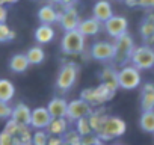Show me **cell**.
I'll return each mask as SVG.
<instances>
[{
	"mask_svg": "<svg viewBox=\"0 0 154 145\" xmlns=\"http://www.w3.org/2000/svg\"><path fill=\"white\" fill-rule=\"evenodd\" d=\"M127 130V124L122 118L118 116H106V119L103 121L101 127L98 128V131L95 133L103 142H109L115 137H119L125 133Z\"/></svg>",
	"mask_w": 154,
	"mask_h": 145,
	"instance_id": "cell-1",
	"label": "cell"
},
{
	"mask_svg": "<svg viewBox=\"0 0 154 145\" xmlns=\"http://www.w3.org/2000/svg\"><path fill=\"white\" fill-rule=\"evenodd\" d=\"M77 76H79V65L75 62L63 63L62 68L59 69V74L56 79V88L60 92L69 91L74 86V83L77 82Z\"/></svg>",
	"mask_w": 154,
	"mask_h": 145,
	"instance_id": "cell-2",
	"label": "cell"
},
{
	"mask_svg": "<svg viewBox=\"0 0 154 145\" xmlns=\"http://www.w3.org/2000/svg\"><path fill=\"white\" fill-rule=\"evenodd\" d=\"M113 47H115L113 60L119 65H127V62H130L133 50H134V41H133L131 35L124 33V35L115 38Z\"/></svg>",
	"mask_w": 154,
	"mask_h": 145,
	"instance_id": "cell-3",
	"label": "cell"
},
{
	"mask_svg": "<svg viewBox=\"0 0 154 145\" xmlns=\"http://www.w3.org/2000/svg\"><path fill=\"white\" fill-rule=\"evenodd\" d=\"M115 92L110 91L106 85L100 83L97 88H85L80 92V98L85 100L91 106H100L106 101H110L113 98Z\"/></svg>",
	"mask_w": 154,
	"mask_h": 145,
	"instance_id": "cell-4",
	"label": "cell"
},
{
	"mask_svg": "<svg viewBox=\"0 0 154 145\" xmlns=\"http://www.w3.org/2000/svg\"><path fill=\"white\" fill-rule=\"evenodd\" d=\"M140 71L131 65V63H127V65H122L121 69L118 71V83H119V88L122 89H136L139 85H140Z\"/></svg>",
	"mask_w": 154,
	"mask_h": 145,
	"instance_id": "cell-5",
	"label": "cell"
},
{
	"mask_svg": "<svg viewBox=\"0 0 154 145\" xmlns=\"http://www.w3.org/2000/svg\"><path fill=\"white\" fill-rule=\"evenodd\" d=\"M60 48L65 54H79L85 50V36L79 30L65 32L60 41Z\"/></svg>",
	"mask_w": 154,
	"mask_h": 145,
	"instance_id": "cell-6",
	"label": "cell"
},
{
	"mask_svg": "<svg viewBox=\"0 0 154 145\" xmlns=\"http://www.w3.org/2000/svg\"><path fill=\"white\" fill-rule=\"evenodd\" d=\"M130 62L139 71H142V69H151V68H154V50L149 45L134 47Z\"/></svg>",
	"mask_w": 154,
	"mask_h": 145,
	"instance_id": "cell-7",
	"label": "cell"
},
{
	"mask_svg": "<svg viewBox=\"0 0 154 145\" xmlns=\"http://www.w3.org/2000/svg\"><path fill=\"white\" fill-rule=\"evenodd\" d=\"M92 113V106L88 104L85 100L82 98H75V100H71L68 103V109H66V119L68 121H79L82 118H86Z\"/></svg>",
	"mask_w": 154,
	"mask_h": 145,
	"instance_id": "cell-8",
	"label": "cell"
},
{
	"mask_svg": "<svg viewBox=\"0 0 154 145\" xmlns=\"http://www.w3.org/2000/svg\"><path fill=\"white\" fill-rule=\"evenodd\" d=\"M127 27H128V21L122 15H113L112 18H109L104 23V30L112 38H118V36L127 33Z\"/></svg>",
	"mask_w": 154,
	"mask_h": 145,
	"instance_id": "cell-9",
	"label": "cell"
},
{
	"mask_svg": "<svg viewBox=\"0 0 154 145\" xmlns=\"http://www.w3.org/2000/svg\"><path fill=\"white\" fill-rule=\"evenodd\" d=\"M91 56L95 60H100V62L113 60V56H115L113 42H107V41H98V42H95L91 47Z\"/></svg>",
	"mask_w": 154,
	"mask_h": 145,
	"instance_id": "cell-10",
	"label": "cell"
},
{
	"mask_svg": "<svg viewBox=\"0 0 154 145\" xmlns=\"http://www.w3.org/2000/svg\"><path fill=\"white\" fill-rule=\"evenodd\" d=\"M80 17H79V12H77V9L72 6V8H66L62 11L60 14V18H59V23L62 26V29L65 32H69V30H77V27H79L80 24Z\"/></svg>",
	"mask_w": 154,
	"mask_h": 145,
	"instance_id": "cell-11",
	"label": "cell"
},
{
	"mask_svg": "<svg viewBox=\"0 0 154 145\" xmlns=\"http://www.w3.org/2000/svg\"><path fill=\"white\" fill-rule=\"evenodd\" d=\"M51 121V115L48 113L47 107H36L32 110V116H30V127L36 128V130H44L48 127Z\"/></svg>",
	"mask_w": 154,
	"mask_h": 145,
	"instance_id": "cell-12",
	"label": "cell"
},
{
	"mask_svg": "<svg viewBox=\"0 0 154 145\" xmlns=\"http://www.w3.org/2000/svg\"><path fill=\"white\" fill-rule=\"evenodd\" d=\"M92 14H94V18L98 20L100 23H106L109 18H112L115 15L113 8H112L110 2H107V0H98L92 8Z\"/></svg>",
	"mask_w": 154,
	"mask_h": 145,
	"instance_id": "cell-13",
	"label": "cell"
},
{
	"mask_svg": "<svg viewBox=\"0 0 154 145\" xmlns=\"http://www.w3.org/2000/svg\"><path fill=\"white\" fill-rule=\"evenodd\" d=\"M30 116H32V109L24 104V103H17L12 107V115L11 119H14L15 122L21 124V125H30Z\"/></svg>",
	"mask_w": 154,
	"mask_h": 145,
	"instance_id": "cell-14",
	"label": "cell"
},
{
	"mask_svg": "<svg viewBox=\"0 0 154 145\" xmlns=\"http://www.w3.org/2000/svg\"><path fill=\"white\" fill-rule=\"evenodd\" d=\"M140 107L142 112L154 110V83L146 82L140 91Z\"/></svg>",
	"mask_w": 154,
	"mask_h": 145,
	"instance_id": "cell-15",
	"label": "cell"
},
{
	"mask_svg": "<svg viewBox=\"0 0 154 145\" xmlns=\"http://www.w3.org/2000/svg\"><path fill=\"white\" fill-rule=\"evenodd\" d=\"M139 32H140V36H142V39L146 45L154 42V14L145 15V18L140 23Z\"/></svg>",
	"mask_w": 154,
	"mask_h": 145,
	"instance_id": "cell-16",
	"label": "cell"
},
{
	"mask_svg": "<svg viewBox=\"0 0 154 145\" xmlns=\"http://www.w3.org/2000/svg\"><path fill=\"white\" fill-rule=\"evenodd\" d=\"M60 14L62 12H59L51 5H44L38 11V20L41 21V24H53V23H57L59 21Z\"/></svg>",
	"mask_w": 154,
	"mask_h": 145,
	"instance_id": "cell-17",
	"label": "cell"
},
{
	"mask_svg": "<svg viewBox=\"0 0 154 145\" xmlns=\"http://www.w3.org/2000/svg\"><path fill=\"white\" fill-rule=\"evenodd\" d=\"M66 109H68V101L65 98H60V97H54L47 104V110L51 115V118H65Z\"/></svg>",
	"mask_w": 154,
	"mask_h": 145,
	"instance_id": "cell-18",
	"label": "cell"
},
{
	"mask_svg": "<svg viewBox=\"0 0 154 145\" xmlns=\"http://www.w3.org/2000/svg\"><path fill=\"white\" fill-rule=\"evenodd\" d=\"M100 80H101L103 85H106L113 92H116L118 88H119V83H118V71H115L112 66H107V68H104L101 71Z\"/></svg>",
	"mask_w": 154,
	"mask_h": 145,
	"instance_id": "cell-19",
	"label": "cell"
},
{
	"mask_svg": "<svg viewBox=\"0 0 154 145\" xmlns=\"http://www.w3.org/2000/svg\"><path fill=\"white\" fill-rule=\"evenodd\" d=\"M77 30H79L83 36H94V35H97L101 30V23L98 20H95L94 17L92 18H86V20L80 21Z\"/></svg>",
	"mask_w": 154,
	"mask_h": 145,
	"instance_id": "cell-20",
	"label": "cell"
},
{
	"mask_svg": "<svg viewBox=\"0 0 154 145\" xmlns=\"http://www.w3.org/2000/svg\"><path fill=\"white\" fill-rule=\"evenodd\" d=\"M35 39L41 45H45V44L51 42L54 39V29L50 24H41L35 30Z\"/></svg>",
	"mask_w": 154,
	"mask_h": 145,
	"instance_id": "cell-21",
	"label": "cell"
},
{
	"mask_svg": "<svg viewBox=\"0 0 154 145\" xmlns=\"http://www.w3.org/2000/svg\"><path fill=\"white\" fill-rule=\"evenodd\" d=\"M68 131V119L66 118H51L48 127H47V133L53 134V136H63Z\"/></svg>",
	"mask_w": 154,
	"mask_h": 145,
	"instance_id": "cell-22",
	"label": "cell"
},
{
	"mask_svg": "<svg viewBox=\"0 0 154 145\" xmlns=\"http://www.w3.org/2000/svg\"><path fill=\"white\" fill-rule=\"evenodd\" d=\"M29 60H27V56L23 54V53H17L14 54L11 59H9V69L12 72H17V74H20V72H24L27 68H29Z\"/></svg>",
	"mask_w": 154,
	"mask_h": 145,
	"instance_id": "cell-23",
	"label": "cell"
},
{
	"mask_svg": "<svg viewBox=\"0 0 154 145\" xmlns=\"http://www.w3.org/2000/svg\"><path fill=\"white\" fill-rule=\"evenodd\" d=\"M15 95V86L8 79H0V101L9 103Z\"/></svg>",
	"mask_w": 154,
	"mask_h": 145,
	"instance_id": "cell-24",
	"label": "cell"
},
{
	"mask_svg": "<svg viewBox=\"0 0 154 145\" xmlns=\"http://www.w3.org/2000/svg\"><path fill=\"white\" fill-rule=\"evenodd\" d=\"M26 56H27V60H29L30 65H39V63H42L44 59H45V51H44L42 47L35 45V47H32V48L27 50Z\"/></svg>",
	"mask_w": 154,
	"mask_h": 145,
	"instance_id": "cell-25",
	"label": "cell"
},
{
	"mask_svg": "<svg viewBox=\"0 0 154 145\" xmlns=\"http://www.w3.org/2000/svg\"><path fill=\"white\" fill-rule=\"evenodd\" d=\"M139 125L145 133H154V110L142 112L140 119H139Z\"/></svg>",
	"mask_w": 154,
	"mask_h": 145,
	"instance_id": "cell-26",
	"label": "cell"
},
{
	"mask_svg": "<svg viewBox=\"0 0 154 145\" xmlns=\"http://www.w3.org/2000/svg\"><path fill=\"white\" fill-rule=\"evenodd\" d=\"M106 113H104V110L103 109H98V110H92V113L88 116L89 118V124H91V127H92V131L94 133H97L98 131V128L101 127V124H103V121L106 119Z\"/></svg>",
	"mask_w": 154,
	"mask_h": 145,
	"instance_id": "cell-27",
	"label": "cell"
},
{
	"mask_svg": "<svg viewBox=\"0 0 154 145\" xmlns=\"http://www.w3.org/2000/svg\"><path fill=\"white\" fill-rule=\"evenodd\" d=\"M75 131L79 133L80 136H86V134L94 133V131H92V127H91V124H89V118H88V116H86V118H82V119H79V121H75Z\"/></svg>",
	"mask_w": 154,
	"mask_h": 145,
	"instance_id": "cell-28",
	"label": "cell"
},
{
	"mask_svg": "<svg viewBox=\"0 0 154 145\" xmlns=\"http://www.w3.org/2000/svg\"><path fill=\"white\" fill-rule=\"evenodd\" d=\"M62 137L65 145H82V136L75 130H68Z\"/></svg>",
	"mask_w": 154,
	"mask_h": 145,
	"instance_id": "cell-29",
	"label": "cell"
},
{
	"mask_svg": "<svg viewBox=\"0 0 154 145\" xmlns=\"http://www.w3.org/2000/svg\"><path fill=\"white\" fill-rule=\"evenodd\" d=\"M14 38H15V32L6 23L0 24V42H9Z\"/></svg>",
	"mask_w": 154,
	"mask_h": 145,
	"instance_id": "cell-30",
	"label": "cell"
},
{
	"mask_svg": "<svg viewBox=\"0 0 154 145\" xmlns=\"http://www.w3.org/2000/svg\"><path fill=\"white\" fill-rule=\"evenodd\" d=\"M0 145H23V143L18 139V136H12L3 130L0 131Z\"/></svg>",
	"mask_w": 154,
	"mask_h": 145,
	"instance_id": "cell-31",
	"label": "cell"
},
{
	"mask_svg": "<svg viewBox=\"0 0 154 145\" xmlns=\"http://www.w3.org/2000/svg\"><path fill=\"white\" fill-rule=\"evenodd\" d=\"M48 133L45 130H36L32 136V145H47Z\"/></svg>",
	"mask_w": 154,
	"mask_h": 145,
	"instance_id": "cell-32",
	"label": "cell"
},
{
	"mask_svg": "<svg viewBox=\"0 0 154 145\" xmlns=\"http://www.w3.org/2000/svg\"><path fill=\"white\" fill-rule=\"evenodd\" d=\"M20 127H21V124H18V122H15L14 119H8L6 121V124H5V131L6 133H9V134H12V136H17L18 134V131H20Z\"/></svg>",
	"mask_w": 154,
	"mask_h": 145,
	"instance_id": "cell-33",
	"label": "cell"
},
{
	"mask_svg": "<svg viewBox=\"0 0 154 145\" xmlns=\"http://www.w3.org/2000/svg\"><path fill=\"white\" fill-rule=\"evenodd\" d=\"M82 145H103V140L95 133H91V134L82 136Z\"/></svg>",
	"mask_w": 154,
	"mask_h": 145,
	"instance_id": "cell-34",
	"label": "cell"
},
{
	"mask_svg": "<svg viewBox=\"0 0 154 145\" xmlns=\"http://www.w3.org/2000/svg\"><path fill=\"white\" fill-rule=\"evenodd\" d=\"M12 115V107L9 106V103L0 101V119H11Z\"/></svg>",
	"mask_w": 154,
	"mask_h": 145,
	"instance_id": "cell-35",
	"label": "cell"
},
{
	"mask_svg": "<svg viewBox=\"0 0 154 145\" xmlns=\"http://www.w3.org/2000/svg\"><path fill=\"white\" fill-rule=\"evenodd\" d=\"M47 145H63V137H62V136L48 134V142H47Z\"/></svg>",
	"mask_w": 154,
	"mask_h": 145,
	"instance_id": "cell-36",
	"label": "cell"
},
{
	"mask_svg": "<svg viewBox=\"0 0 154 145\" xmlns=\"http://www.w3.org/2000/svg\"><path fill=\"white\" fill-rule=\"evenodd\" d=\"M137 6L145 8V9H151V8H154V0H137Z\"/></svg>",
	"mask_w": 154,
	"mask_h": 145,
	"instance_id": "cell-37",
	"label": "cell"
},
{
	"mask_svg": "<svg viewBox=\"0 0 154 145\" xmlns=\"http://www.w3.org/2000/svg\"><path fill=\"white\" fill-rule=\"evenodd\" d=\"M6 18H8V9H6V6H0V24L5 23Z\"/></svg>",
	"mask_w": 154,
	"mask_h": 145,
	"instance_id": "cell-38",
	"label": "cell"
},
{
	"mask_svg": "<svg viewBox=\"0 0 154 145\" xmlns=\"http://www.w3.org/2000/svg\"><path fill=\"white\" fill-rule=\"evenodd\" d=\"M75 3H77V0H60V5H62L63 9H66V8H72Z\"/></svg>",
	"mask_w": 154,
	"mask_h": 145,
	"instance_id": "cell-39",
	"label": "cell"
},
{
	"mask_svg": "<svg viewBox=\"0 0 154 145\" xmlns=\"http://www.w3.org/2000/svg\"><path fill=\"white\" fill-rule=\"evenodd\" d=\"M124 3L128 8H137V0H124Z\"/></svg>",
	"mask_w": 154,
	"mask_h": 145,
	"instance_id": "cell-40",
	"label": "cell"
},
{
	"mask_svg": "<svg viewBox=\"0 0 154 145\" xmlns=\"http://www.w3.org/2000/svg\"><path fill=\"white\" fill-rule=\"evenodd\" d=\"M17 2H18V0H6L8 5H14V3H17Z\"/></svg>",
	"mask_w": 154,
	"mask_h": 145,
	"instance_id": "cell-41",
	"label": "cell"
},
{
	"mask_svg": "<svg viewBox=\"0 0 154 145\" xmlns=\"http://www.w3.org/2000/svg\"><path fill=\"white\" fill-rule=\"evenodd\" d=\"M5 5H8L6 0H0V6H5Z\"/></svg>",
	"mask_w": 154,
	"mask_h": 145,
	"instance_id": "cell-42",
	"label": "cell"
},
{
	"mask_svg": "<svg viewBox=\"0 0 154 145\" xmlns=\"http://www.w3.org/2000/svg\"><path fill=\"white\" fill-rule=\"evenodd\" d=\"M51 3H60V0H50Z\"/></svg>",
	"mask_w": 154,
	"mask_h": 145,
	"instance_id": "cell-43",
	"label": "cell"
},
{
	"mask_svg": "<svg viewBox=\"0 0 154 145\" xmlns=\"http://www.w3.org/2000/svg\"><path fill=\"white\" fill-rule=\"evenodd\" d=\"M122 2H124V0H122Z\"/></svg>",
	"mask_w": 154,
	"mask_h": 145,
	"instance_id": "cell-44",
	"label": "cell"
},
{
	"mask_svg": "<svg viewBox=\"0 0 154 145\" xmlns=\"http://www.w3.org/2000/svg\"><path fill=\"white\" fill-rule=\"evenodd\" d=\"M63 145H65V143H63Z\"/></svg>",
	"mask_w": 154,
	"mask_h": 145,
	"instance_id": "cell-45",
	"label": "cell"
}]
</instances>
